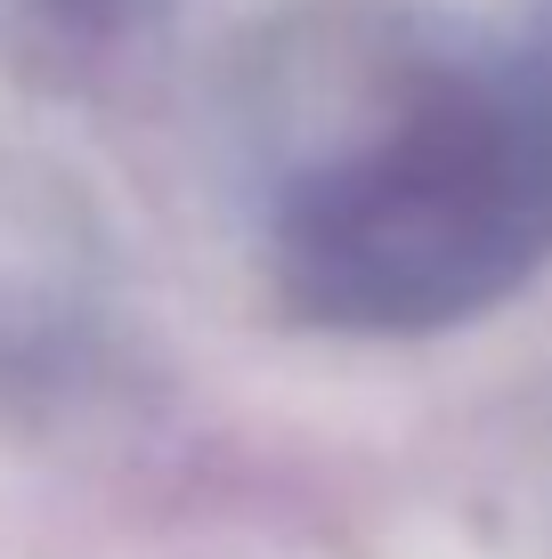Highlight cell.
I'll use <instances>...</instances> for the list:
<instances>
[{"label":"cell","instance_id":"cell-1","mask_svg":"<svg viewBox=\"0 0 552 559\" xmlns=\"http://www.w3.org/2000/svg\"><path fill=\"white\" fill-rule=\"evenodd\" d=\"M284 300L350 333H423L552 252V90L463 82L284 211Z\"/></svg>","mask_w":552,"mask_h":559}]
</instances>
